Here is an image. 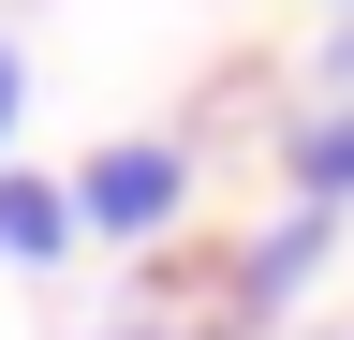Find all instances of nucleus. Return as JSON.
Returning <instances> with one entry per match:
<instances>
[{
	"label": "nucleus",
	"mask_w": 354,
	"mask_h": 340,
	"mask_svg": "<svg viewBox=\"0 0 354 340\" xmlns=\"http://www.w3.org/2000/svg\"><path fill=\"white\" fill-rule=\"evenodd\" d=\"M0 118H15V45H0Z\"/></svg>",
	"instance_id": "4"
},
{
	"label": "nucleus",
	"mask_w": 354,
	"mask_h": 340,
	"mask_svg": "<svg viewBox=\"0 0 354 340\" xmlns=\"http://www.w3.org/2000/svg\"><path fill=\"white\" fill-rule=\"evenodd\" d=\"M59 237H74V193H59V178H0V251H30V267H44Z\"/></svg>",
	"instance_id": "2"
},
{
	"label": "nucleus",
	"mask_w": 354,
	"mask_h": 340,
	"mask_svg": "<svg viewBox=\"0 0 354 340\" xmlns=\"http://www.w3.org/2000/svg\"><path fill=\"white\" fill-rule=\"evenodd\" d=\"M325 193H354V118H325V134H310V207Z\"/></svg>",
	"instance_id": "3"
},
{
	"label": "nucleus",
	"mask_w": 354,
	"mask_h": 340,
	"mask_svg": "<svg viewBox=\"0 0 354 340\" xmlns=\"http://www.w3.org/2000/svg\"><path fill=\"white\" fill-rule=\"evenodd\" d=\"M177 193H192V163H177V148H148V134H133V148H104V163L74 178V207H88V222H118V237L177 222Z\"/></svg>",
	"instance_id": "1"
}]
</instances>
